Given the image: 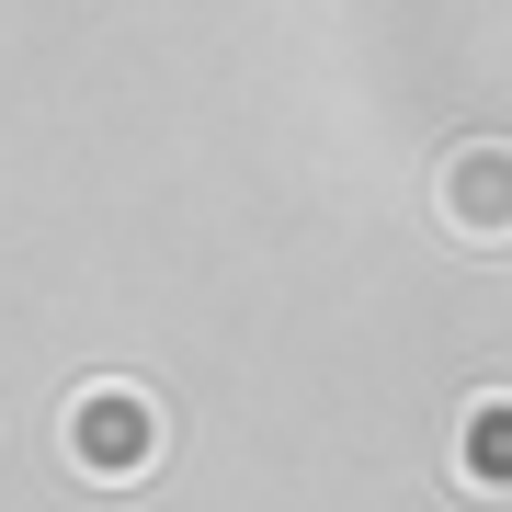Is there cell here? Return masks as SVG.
Segmentation results:
<instances>
[{
	"label": "cell",
	"mask_w": 512,
	"mask_h": 512,
	"mask_svg": "<svg viewBox=\"0 0 512 512\" xmlns=\"http://www.w3.org/2000/svg\"><path fill=\"white\" fill-rule=\"evenodd\" d=\"M433 228L467 251H512V137H456L433 160Z\"/></svg>",
	"instance_id": "7a4b0ae2"
},
{
	"label": "cell",
	"mask_w": 512,
	"mask_h": 512,
	"mask_svg": "<svg viewBox=\"0 0 512 512\" xmlns=\"http://www.w3.org/2000/svg\"><path fill=\"white\" fill-rule=\"evenodd\" d=\"M160 444H171V421H160V399L126 387V376L69 387V410H57V456H69L80 478H103V490H137V478L160 467Z\"/></svg>",
	"instance_id": "6da1fadb"
},
{
	"label": "cell",
	"mask_w": 512,
	"mask_h": 512,
	"mask_svg": "<svg viewBox=\"0 0 512 512\" xmlns=\"http://www.w3.org/2000/svg\"><path fill=\"white\" fill-rule=\"evenodd\" d=\"M444 478H456L467 501H512V387H478L456 410V433H444Z\"/></svg>",
	"instance_id": "3957f363"
}]
</instances>
